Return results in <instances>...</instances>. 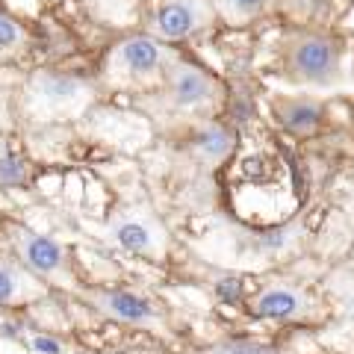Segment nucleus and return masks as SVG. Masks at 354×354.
<instances>
[{"instance_id":"obj_1","label":"nucleus","mask_w":354,"mask_h":354,"mask_svg":"<svg viewBox=\"0 0 354 354\" xmlns=\"http://www.w3.org/2000/svg\"><path fill=\"white\" fill-rule=\"evenodd\" d=\"M339 44L325 32H301L286 48V71L301 86L330 88L339 80Z\"/></svg>"},{"instance_id":"obj_2","label":"nucleus","mask_w":354,"mask_h":354,"mask_svg":"<svg viewBox=\"0 0 354 354\" xmlns=\"http://www.w3.org/2000/svg\"><path fill=\"white\" fill-rule=\"evenodd\" d=\"M9 236L15 242L21 263H24L36 278H41L44 283H57V286H74L68 251H65L62 242H57L53 236L36 234V230H30L24 225H15L9 230Z\"/></svg>"},{"instance_id":"obj_3","label":"nucleus","mask_w":354,"mask_h":354,"mask_svg":"<svg viewBox=\"0 0 354 354\" xmlns=\"http://www.w3.org/2000/svg\"><path fill=\"white\" fill-rule=\"evenodd\" d=\"M92 104L86 80L59 71H39L30 77V106L48 115H71Z\"/></svg>"},{"instance_id":"obj_4","label":"nucleus","mask_w":354,"mask_h":354,"mask_svg":"<svg viewBox=\"0 0 354 354\" xmlns=\"http://www.w3.org/2000/svg\"><path fill=\"white\" fill-rule=\"evenodd\" d=\"M109 239L118 248H124L130 254H145V257H160L165 251V230L157 221V216H151L148 209L133 207L118 213L106 227Z\"/></svg>"},{"instance_id":"obj_5","label":"nucleus","mask_w":354,"mask_h":354,"mask_svg":"<svg viewBox=\"0 0 354 354\" xmlns=\"http://www.w3.org/2000/svg\"><path fill=\"white\" fill-rule=\"evenodd\" d=\"M165 88H169V104L177 109H186V113L216 104L218 97L216 77H209L207 71L180 59H171V65L165 68Z\"/></svg>"},{"instance_id":"obj_6","label":"nucleus","mask_w":354,"mask_h":354,"mask_svg":"<svg viewBox=\"0 0 354 354\" xmlns=\"http://www.w3.org/2000/svg\"><path fill=\"white\" fill-rule=\"evenodd\" d=\"M171 53L162 48L157 39L136 36L121 41L113 53V71L121 74L124 80H151L153 74H165L171 65Z\"/></svg>"},{"instance_id":"obj_7","label":"nucleus","mask_w":354,"mask_h":354,"mask_svg":"<svg viewBox=\"0 0 354 354\" xmlns=\"http://www.w3.org/2000/svg\"><path fill=\"white\" fill-rule=\"evenodd\" d=\"M86 301L92 304L97 313H104L115 322H124L133 328H160L162 325V316L160 310L153 307V301H148L142 292H130V290H97V292H88Z\"/></svg>"},{"instance_id":"obj_8","label":"nucleus","mask_w":354,"mask_h":354,"mask_svg":"<svg viewBox=\"0 0 354 354\" xmlns=\"http://www.w3.org/2000/svg\"><path fill=\"white\" fill-rule=\"evenodd\" d=\"M213 21V6L207 0H169L157 12V32L169 41H183Z\"/></svg>"},{"instance_id":"obj_9","label":"nucleus","mask_w":354,"mask_h":354,"mask_svg":"<svg viewBox=\"0 0 354 354\" xmlns=\"http://www.w3.org/2000/svg\"><path fill=\"white\" fill-rule=\"evenodd\" d=\"M251 310L254 316L266 319V322H292V319L307 313V295L301 290H295V286L274 283L254 295Z\"/></svg>"},{"instance_id":"obj_10","label":"nucleus","mask_w":354,"mask_h":354,"mask_svg":"<svg viewBox=\"0 0 354 354\" xmlns=\"http://www.w3.org/2000/svg\"><path fill=\"white\" fill-rule=\"evenodd\" d=\"M44 292V281L36 278L24 263L0 257V307H18Z\"/></svg>"},{"instance_id":"obj_11","label":"nucleus","mask_w":354,"mask_h":354,"mask_svg":"<svg viewBox=\"0 0 354 354\" xmlns=\"http://www.w3.org/2000/svg\"><path fill=\"white\" fill-rule=\"evenodd\" d=\"M278 121L283 124V130L295 133V136H310L313 130H319L325 118V106L319 101H310V97H283L274 106Z\"/></svg>"},{"instance_id":"obj_12","label":"nucleus","mask_w":354,"mask_h":354,"mask_svg":"<svg viewBox=\"0 0 354 354\" xmlns=\"http://www.w3.org/2000/svg\"><path fill=\"white\" fill-rule=\"evenodd\" d=\"M195 148L207 162H221L234 151V130L225 124H204L195 133Z\"/></svg>"},{"instance_id":"obj_13","label":"nucleus","mask_w":354,"mask_h":354,"mask_svg":"<svg viewBox=\"0 0 354 354\" xmlns=\"http://www.w3.org/2000/svg\"><path fill=\"white\" fill-rule=\"evenodd\" d=\"M266 3L269 0H216V9L230 24H248V21H254L263 12Z\"/></svg>"},{"instance_id":"obj_14","label":"nucleus","mask_w":354,"mask_h":354,"mask_svg":"<svg viewBox=\"0 0 354 354\" xmlns=\"http://www.w3.org/2000/svg\"><path fill=\"white\" fill-rule=\"evenodd\" d=\"M24 27L18 24L15 18H9L0 12V59L9 57V53H18L21 44H24Z\"/></svg>"},{"instance_id":"obj_15","label":"nucleus","mask_w":354,"mask_h":354,"mask_svg":"<svg viewBox=\"0 0 354 354\" xmlns=\"http://www.w3.org/2000/svg\"><path fill=\"white\" fill-rule=\"evenodd\" d=\"M27 177V169L15 151H0V183L3 186H21Z\"/></svg>"},{"instance_id":"obj_16","label":"nucleus","mask_w":354,"mask_h":354,"mask_svg":"<svg viewBox=\"0 0 354 354\" xmlns=\"http://www.w3.org/2000/svg\"><path fill=\"white\" fill-rule=\"evenodd\" d=\"M209 354H283V351L272 346H260V342H248V339H230L216 346Z\"/></svg>"},{"instance_id":"obj_17","label":"nucleus","mask_w":354,"mask_h":354,"mask_svg":"<svg viewBox=\"0 0 354 354\" xmlns=\"http://www.w3.org/2000/svg\"><path fill=\"white\" fill-rule=\"evenodd\" d=\"M216 295L221 298V301H227V304H236L242 298V283L236 278H221L216 283Z\"/></svg>"},{"instance_id":"obj_18","label":"nucleus","mask_w":354,"mask_h":354,"mask_svg":"<svg viewBox=\"0 0 354 354\" xmlns=\"http://www.w3.org/2000/svg\"><path fill=\"white\" fill-rule=\"evenodd\" d=\"M30 348L32 351H39V354H65V346L59 339H53V337H44V334H36L30 339Z\"/></svg>"},{"instance_id":"obj_19","label":"nucleus","mask_w":354,"mask_h":354,"mask_svg":"<svg viewBox=\"0 0 354 354\" xmlns=\"http://www.w3.org/2000/svg\"><path fill=\"white\" fill-rule=\"evenodd\" d=\"M351 3H354V0H351Z\"/></svg>"}]
</instances>
